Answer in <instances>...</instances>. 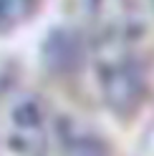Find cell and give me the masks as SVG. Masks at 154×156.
<instances>
[{
    "label": "cell",
    "instance_id": "1",
    "mask_svg": "<svg viewBox=\"0 0 154 156\" xmlns=\"http://www.w3.org/2000/svg\"><path fill=\"white\" fill-rule=\"evenodd\" d=\"M56 119L31 88L8 83L0 91V156H48Z\"/></svg>",
    "mask_w": 154,
    "mask_h": 156
},
{
    "label": "cell",
    "instance_id": "2",
    "mask_svg": "<svg viewBox=\"0 0 154 156\" xmlns=\"http://www.w3.org/2000/svg\"><path fill=\"white\" fill-rule=\"evenodd\" d=\"M96 68H99V83L111 103H127L137 98V61L131 48L119 43V38L101 45V51L96 53Z\"/></svg>",
    "mask_w": 154,
    "mask_h": 156
},
{
    "label": "cell",
    "instance_id": "3",
    "mask_svg": "<svg viewBox=\"0 0 154 156\" xmlns=\"http://www.w3.org/2000/svg\"><path fill=\"white\" fill-rule=\"evenodd\" d=\"M48 156H109L99 136L76 123L56 121Z\"/></svg>",
    "mask_w": 154,
    "mask_h": 156
},
{
    "label": "cell",
    "instance_id": "4",
    "mask_svg": "<svg viewBox=\"0 0 154 156\" xmlns=\"http://www.w3.org/2000/svg\"><path fill=\"white\" fill-rule=\"evenodd\" d=\"M41 0H0V33L18 30L38 13Z\"/></svg>",
    "mask_w": 154,
    "mask_h": 156
},
{
    "label": "cell",
    "instance_id": "5",
    "mask_svg": "<svg viewBox=\"0 0 154 156\" xmlns=\"http://www.w3.org/2000/svg\"><path fill=\"white\" fill-rule=\"evenodd\" d=\"M5 86H8V83H5V78H3V73H0V91H3Z\"/></svg>",
    "mask_w": 154,
    "mask_h": 156
}]
</instances>
